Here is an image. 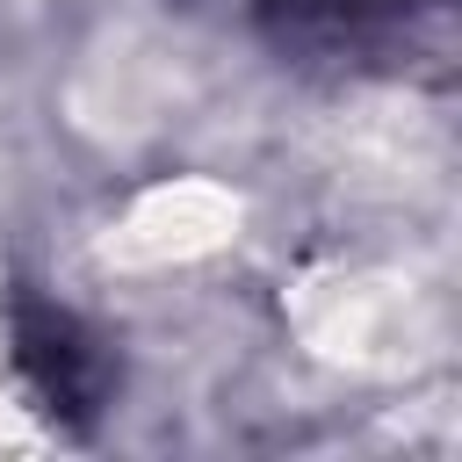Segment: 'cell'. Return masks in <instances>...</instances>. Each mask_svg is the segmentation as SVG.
Returning <instances> with one entry per match:
<instances>
[{
    "label": "cell",
    "mask_w": 462,
    "mask_h": 462,
    "mask_svg": "<svg viewBox=\"0 0 462 462\" xmlns=\"http://www.w3.org/2000/svg\"><path fill=\"white\" fill-rule=\"evenodd\" d=\"M7 332H14V368H22L29 397L58 426H94L108 390H116V368L94 346V332L51 296H14V325Z\"/></svg>",
    "instance_id": "2"
},
{
    "label": "cell",
    "mask_w": 462,
    "mask_h": 462,
    "mask_svg": "<svg viewBox=\"0 0 462 462\" xmlns=\"http://www.w3.org/2000/svg\"><path fill=\"white\" fill-rule=\"evenodd\" d=\"M260 29L296 65L448 58V0H260Z\"/></svg>",
    "instance_id": "1"
}]
</instances>
